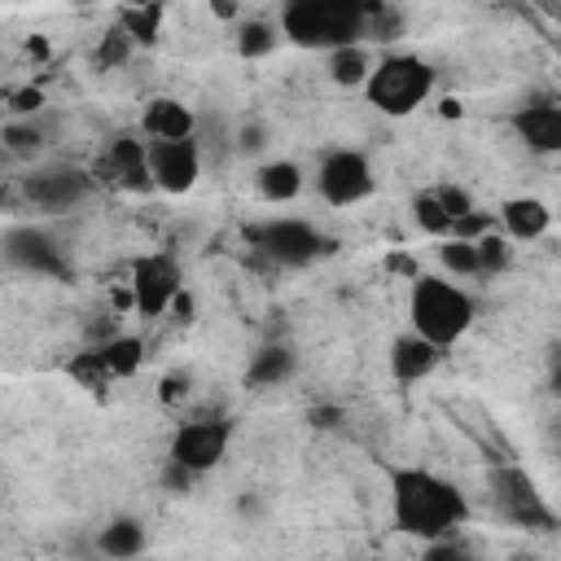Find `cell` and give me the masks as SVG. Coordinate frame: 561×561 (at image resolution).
Returning <instances> with one entry per match:
<instances>
[{"mask_svg": "<svg viewBox=\"0 0 561 561\" xmlns=\"http://www.w3.org/2000/svg\"><path fill=\"white\" fill-rule=\"evenodd\" d=\"M438 359H443V346H434V342H430V337H421L416 329L399 333V337L390 342V351H386L390 377H394V381H403V386L425 381V377L438 368Z\"/></svg>", "mask_w": 561, "mask_h": 561, "instance_id": "obj_14", "label": "cell"}, {"mask_svg": "<svg viewBox=\"0 0 561 561\" xmlns=\"http://www.w3.org/2000/svg\"><path fill=\"white\" fill-rule=\"evenodd\" d=\"M412 219H416V228L430 232V237H451V215L443 210V202L434 197V188L412 197Z\"/></svg>", "mask_w": 561, "mask_h": 561, "instance_id": "obj_26", "label": "cell"}, {"mask_svg": "<svg viewBox=\"0 0 561 561\" xmlns=\"http://www.w3.org/2000/svg\"><path fill=\"white\" fill-rule=\"evenodd\" d=\"M96 188L92 171H79V167H39L35 175L22 180V193L35 210L44 215H61V210H75L79 202H88Z\"/></svg>", "mask_w": 561, "mask_h": 561, "instance_id": "obj_11", "label": "cell"}, {"mask_svg": "<svg viewBox=\"0 0 561 561\" xmlns=\"http://www.w3.org/2000/svg\"><path fill=\"white\" fill-rule=\"evenodd\" d=\"M96 552L101 557H114V561H127L136 552H145V526L136 517H114L96 530Z\"/></svg>", "mask_w": 561, "mask_h": 561, "instance_id": "obj_21", "label": "cell"}, {"mask_svg": "<svg viewBox=\"0 0 561 561\" xmlns=\"http://www.w3.org/2000/svg\"><path fill=\"white\" fill-rule=\"evenodd\" d=\"M9 110L22 114V118H35V114L44 110V92H39V88H18V92L9 96Z\"/></svg>", "mask_w": 561, "mask_h": 561, "instance_id": "obj_33", "label": "cell"}, {"mask_svg": "<svg viewBox=\"0 0 561 561\" xmlns=\"http://www.w3.org/2000/svg\"><path fill=\"white\" fill-rule=\"evenodd\" d=\"M167 316H171L175 324H188V320H193V294H188V289H180V294L171 298V307H167Z\"/></svg>", "mask_w": 561, "mask_h": 561, "instance_id": "obj_35", "label": "cell"}, {"mask_svg": "<svg viewBox=\"0 0 561 561\" xmlns=\"http://www.w3.org/2000/svg\"><path fill=\"white\" fill-rule=\"evenodd\" d=\"M145 162H149L153 188L167 193V197H180L202 180V145H197V136L145 140Z\"/></svg>", "mask_w": 561, "mask_h": 561, "instance_id": "obj_8", "label": "cell"}, {"mask_svg": "<svg viewBox=\"0 0 561 561\" xmlns=\"http://www.w3.org/2000/svg\"><path fill=\"white\" fill-rule=\"evenodd\" d=\"M96 351H101V359H105V368L114 373V381H123V377H131V373H140V364H145V342L140 337H131V333H110L105 342H96Z\"/></svg>", "mask_w": 561, "mask_h": 561, "instance_id": "obj_22", "label": "cell"}, {"mask_svg": "<svg viewBox=\"0 0 561 561\" xmlns=\"http://www.w3.org/2000/svg\"><path fill=\"white\" fill-rule=\"evenodd\" d=\"M250 241L259 254H267L280 267H307L324 254V237L307 219H267V224L250 228Z\"/></svg>", "mask_w": 561, "mask_h": 561, "instance_id": "obj_9", "label": "cell"}, {"mask_svg": "<svg viewBox=\"0 0 561 561\" xmlns=\"http://www.w3.org/2000/svg\"><path fill=\"white\" fill-rule=\"evenodd\" d=\"M386 0H285L280 35L298 48L329 53L337 44H355L368 35V18Z\"/></svg>", "mask_w": 561, "mask_h": 561, "instance_id": "obj_2", "label": "cell"}, {"mask_svg": "<svg viewBox=\"0 0 561 561\" xmlns=\"http://www.w3.org/2000/svg\"><path fill=\"white\" fill-rule=\"evenodd\" d=\"M26 57L48 61V39H44V35H31V39H26Z\"/></svg>", "mask_w": 561, "mask_h": 561, "instance_id": "obj_38", "label": "cell"}, {"mask_svg": "<svg viewBox=\"0 0 561 561\" xmlns=\"http://www.w3.org/2000/svg\"><path fill=\"white\" fill-rule=\"evenodd\" d=\"M131 35L123 31V26H114V31H105L101 39H96V48H92V66L96 70H114V66H123L127 57H131Z\"/></svg>", "mask_w": 561, "mask_h": 561, "instance_id": "obj_28", "label": "cell"}, {"mask_svg": "<svg viewBox=\"0 0 561 561\" xmlns=\"http://www.w3.org/2000/svg\"><path fill=\"white\" fill-rule=\"evenodd\" d=\"M92 180L96 184H110L118 193H145V188H153L149 162H145V140L140 136H127V131L123 136H110L105 149L92 162Z\"/></svg>", "mask_w": 561, "mask_h": 561, "instance_id": "obj_12", "label": "cell"}, {"mask_svg": "<svg viewBox=\"0 0 561 561\" xmlns=\"http://www.w3.org/2000/svg\"><path fill=\"white\" fill-rule=\"evenodd\" d=\"M311 421H316L320 430H333V425L342 421V412H337V408H311Z\"/></svg>", "mask_w": 561, "mask_h": 561, "instance_id": "obj_37", "label": "cell"}, {"mask_svg": "<svg viewBox=\"0 0 561 561\" xmlns=\"http://www.w3.org/2000/svg\"><path fill=\"white\" fill-rule=\"evenodd\" d=\"M140 131L149 140H175V136H197V114L175 101V96H153L140 114Z\"/></svg>", "mask_w": 561, "mask_h": 561, "instance_id": "obj_16", "label": "cell"}, {"mask_svg": "<svg viewBox=\"0 0 561 561\" xmlns=\"http://www.w3.org/2000/svg\"><path fill=\"white\" fill-rule=\"evenodd\" d=\"M70 377H75L79 386H88V390H101V386L114 381V373L105 368V359H101L96 346H88V351H79V355L70 359Z\"/></svg>", "mask_w": 561, "mask_h": 561, "instance_id": "obj_29", "label": "cell"}, {"mask_svg": "<svg viewBox=\"0 0 561 561\" xmlns=\"http://www.w3.org/2000/svg\"><path fill=\"white\" fill-rule=\"evenodd\" d=\"M478 307H473V294L451 280V276H425L416 272L412 276V289H408V320L421 337H430L434 346H451L469 333Z\"/></svg>", "mask_w": 561, "mask_h": 561, "instance_id": "obj_3", "label": "cell"}, {"mask_svg": "<svg viewBox=\"0 0 561 561\" xmlns=\"http://www.w3.org/2000/svg\"><path fill=\"white\" fill-rule=\"evenodd\" d=\"M162 18H167V4H162V0H149V4L123 9V13H118V26L131 35V44L149 48V44H158V35H162Z\"/></svg>", "mask_w": 561, "mask_h": 561, "instance_id": "obj_23", "label": "cell"}, {"mask_svg": "<svg viewBox=\"0 0 561 561\" xmlns=\"http://www.w3.org/2000/svg\"><path fill=\"white\" fill-rule=\"evenodd\" d=\"M206 4H210V13H215V18H224V22H228V18H237V0H206Z\"/></svg>", "mask_w": 561, "mask_h": 561, "instance_id": "obj_39", "label": "cell"}, {"mask_svg": "<svg viewBox=\"0 0 561 561\" xmlns=\"http://www.w3.org/2000/svg\"><path fill=\"white\" fill-rule=\"evenodd\" d=\"M294 368H298V355H294L289 346H280V342H267V346H259V351L250 355L245 381H250V386H280V381L294 377Z\"/></svg>", "mask_w": 561, "mask_h": 561, "instance_id": "obj_19", "label": "cell"}, {"mask_svg": "<svg viewBox=\"0 0 561 561\" xmlns=\"http://www.w3.org/2000/svg\"><path fill=\"white\" fill-rule=\"evenodd\" d=\"M302 184H307V175H302V167L289 162V158H272V162H263V167L254 171V188H259V197L272 202V206L294 202V197L302 193Z\"/></svg>", "mask_w": 561, "mask_h": 561, "instance_id": "obj_18", "label": "cell"}, {"mask_svg": "<svg viewBox=\"0 0 561 561\" xmlns=\"http://www.w3.org/2000/svg\"><path fill=\"white\" fill-rule=\"evenodd\" d=\"M513 131L517 140H526V149L535 153H557L561 149V105L557 101H530L513 114Z\"/></svg>", "mask_w": 561, "mask_h": 561, "instance_id": "obj_15", "label": "cell"}, {"mask_svg": "<svg viewBox=\"0 0 561 561\" xmlns=\"http://www.w3.org/2000/svg\"><path fill=\"white\" fill-rule=\"evenodd\" d=\"M75 4H92V0H75Z\"/></svg>", "mask_w": 561, "mask_h": 561, "instance_id": "obj_41", "label": "cell"}, {"mask_svg": "<svg viewBox=\"0 0 561 561\" xmlns=\"http://www.w3.org/2000/svg\"><path fill=\"white\" fill-rule=\"evenodd\" d=\"M390 517L403 535L430 543L469 526V500L443 473L408 465V469H390Z\"/></svg>", "mask_w": 561, "mask_h": 561, "instance_id": "obj_1", "label": "cell"}, {"mask_svg": "<svg viewBox=\"0 0 561 561\" xmlns=\"http://www.w3.org/2000/svg\"><path fill=\"white\" fill-rule=\"evenodd\" d=\"M473 250H478V276H495V272H504V267H508V259H513L508 237H500L495 228H491V232H482V237L473 241Z\"/></svg>", "mask_w": 561, "mask_h": 561, "instance_id": "obj_27", "label": "cell"}, {"mask_svg": "<svg viewBox=\"0 0 561 561\" xmlns=\"http://www.w3.org/2000/svg\"><path fill=\"white\" fill-rule=\"evenodd\" d=\"M486 486H491L500 517H508L513 526H530V530L557 526V513L548 508V500L539 495V486L530 482V473L517 460H495L486 473Z\"/></svg>", "mask_w": 561, "mask_h": 561, "instance_id": "obj_5", "label": "cell"}, {"mask_svg": "<svg viewBox=\"0 0 561 561\" xmlns=\"http://www.w3.org/2000/svg\"><path fill=\"white\" fill-rule=\"evenodd\" d=\"M324 66H329V79H333L337 88H364V79H368V70H373V53L364 48V39L337 44V48L324 53Z\"/></svg>", "mask_w": 561, "mask_h": 561, "instance_id": "obj_20", "label": "cell"}, {"mask_svg": "<svg viewBox=\"0 0 561 561\" xmlns=\"http://www.w3.org/2000/svg\"><path fill=\"white\" fill-rule=\"evenodd\" d=\"M430 92H434V70H430V61H421L412 53H386L381 61H373V70L364 79L368 105L390 118L421 110L430 101Z\"/></svg>", "mask_w": 561, "mask_h": 561, "instance_id": "obj_4", "label": "cell"}, {"mask_svg": "<svg viewBox=\"0 0 561 561\" xmlns=\"http://www.w3.org/2000/svg\"><path fill=\"white\" fill-rule=\"evenodd\" d=\"M276 44H280V26H272V22H263V18H245V22L237 26V53H241L245 61L272 57Z\"/></svg>", "mask_w": 561, "mask_h": 561, "instance_id": "obj_24", "label": "cell"}, {"mask_svg": "<svg viewBox=\"0 0 561 561\" xmlns=\"http://www.w3.org/2000/svg\"><path fill=\"white\" fill-rule=\"evenodd\" d=\"M188 394V373H171L167 381H162V399L171 403V399H184Z\"/></svg>", "mask_w": 561, "mask_h": 561, "instance_id": "obj_36", "label": "cell"}, {"mask_svg": "<svg viewBox=\"0 0 561 561\" xmlns=\"http://www.w3.org/2000/svg\"><path fill=\"white\" fill-rule=\"evenodd\" d=\"M4 145H9L13 153H35V149L44 145V136H39V127H35V118H31V123L4 127Z\"/></svg>", "mask_w": 561, "mask_h": 561, "instance_id": "obj_31", "label": "cell"}, {"mask_svg": "<svg viewBox=\"0 0 561 561\" xmlns=\"http://www.w3.org/2000/svg\"><path fill=\"white\" fill-rule=\"evenodd\" d=\"M263 145H267V127H263V123H241L237 149H241V153H259Z\"/></svg>", "mask_w": 561, "mask_h": 561, "instance_id": "obj_34", "label": "cell"}, {"mask_svg": "<svg viewBox=\"0 0 561 561\" xmlns=\"http://www.w3.org/2000/svg\"><path fill=\"white\" fill-rule=\"evenodd\" d=\"M491 228H495L491 210H478V206L451 219V237H460V241H478V237H482V232H491Z\"/></svg>", "mask_w": 561, "mask_h": 561, "instance_id": "obj_30", "label": "cell"}, {"mask_svg": "<svg viewBox=\"0 0 561 561\" xmlns=\"http://www.w3.org/2000/svg\"><path fill=\"white\" fill-rule=\"evenodd\" d=\"M228 438H232V425H228V421L193 416V421H184V425L175 430L167 456H171L175 465H184V469L197 478V473H210V469L228 456Z\"/></svg>", "mask_w": 561, "mask_h": 561, "instance_id": "obj_10", "label": "cell"}, {"mask_svg": "<svg viewBox=\"0 0 561 561\" xmlns=\"http://www.w3.org/2000/svg\"><path fill=\"white\" fill-rule=\"evenodd\" d=\"M0 254L18 267V272H35V276H57L66 263H61V245L35 228V224H22V228H9L0 237Z\"/></svg>", "mask_w": 561, "mask_h": 561, "instance_id": "obj_13", "label": "cell"}, {"mask_svg": "<svg viewBox=\"0 0 561 561\" xmlns=\"http://www.w3.org/2000/svg\"><path fill=\"white\" fill-rule=\"evenodd\" d=\"M131 4H149V0H118V9H131Z\"/></svg>", "mask_w": 561, "mask_h": 561, "instance_id": "obj_40", "label": "cell"}, {"mask_svg": "<svg viewBox=\"0 0 561 561\" xmlns=\"http://www.w3.org/2000/svg\"><path fill=\"white\" fill-rule=\"evenodd\" d=\"M500 228L508 241H539L552 228V210L539 197H508L500 206Z\"/></svg>", "mask_w": 561, "mask_h": 561, "instance_id": "obj_17", "label": "cell"}, {"mask_svg": "<svg viewBox=\"0 0 561 561\" xmlns=\"http://www.w3.org/2000/svg\"><path fill=\"white\" fill-rule=\"evenodd\" d=\"M184 289V276H180V263L175 254L167 250H153V254H140L127 272V294H131V311H140L145 320H158L167 316L171 298Z\"/></svg>", "mask_w": 561, "mask_h": 561, "instance_id": "obj_7", "label": "cell"}, {"mask_svg": "<svg viewBox=\"0 0 561 561\" xmlns=\"http://www.w3.org/2000/svg\"><path fill=\"white\" fill-rule=\"evenodd\" d=\"M438 263H443V276H451V280L478 276V250H473V241L438 237Z\"/></svg>", "mask_w": 561, "mask_h": 561, "instance_id": "obj_25", "label": "cell"}, {"mask_svg": "<svg viewBox=\"0 0 561 561\" xmlns=\"http://www.w3.org/2000/svg\"><path fill=\"white\" fill-rule=\"evenodd\" d=\"M373 188L377 175L359 149H329L316 162V193L324 206H359L364 197H373Z\"/></svg>", "mask_w": 561, "mask_h": 561, "instance_id": "obj_6", "label": "cell"}, {"mask_svg": "<svg viewBox=\"0 0 561 561\" xmlns=\"http://www.w3.org/2000/svg\"><path fill=\"white\" fill-rule=\"evenodd\" d=\"M434 197L443 202V210L456 219V215H465V210H473V197L460 188V184H443V188H434Z\"/></svg>", "mask_w": 561, "mask_h": 561, "instance_id": "obj_32", "label": "cell"}]
</instances>
